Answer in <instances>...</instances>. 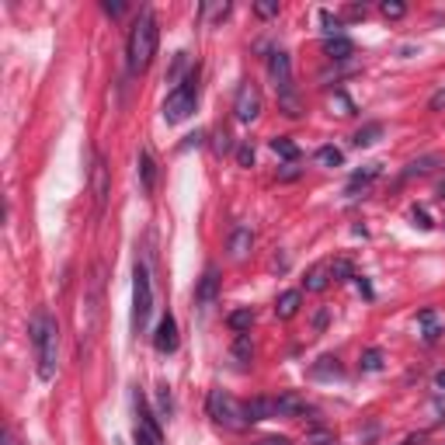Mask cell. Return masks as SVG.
Listing matches in <instances>:
<instances>
[{
	"instance_id": "2",
	"label": "cell",
	"mask_w": 445,
	"mask_h": 445,
	"mask_svg": "<svg viewBox=\"0 0 445 445\" xmlns=\"http://www.w3.org/2000/svg\"><path fill=\"white\" fill-rule=\"evenodd\" d=\"M157 42H160V25H157L153 11H143L133 21V32H129V42H126V56H129V70L133 73H143L153 63Z\"/></svg>"
},
{
	"instance_id": "37",
	"label": "cell",
	"mask_w": 445,
	"mask_h": 445,
	"mask_svg": "<svg viewBox=\"0 0 445 445\" xmlns=\"http://www.w3.org/2000/svg\"><path fill=\"white\" fill-rule=\"evenodd\" d=\"M254 445H293V438H286V435H268V438H258Z\"/></svg>"
},
{
	"instance_id": "22",
	"label": "cell",
	"mask_w": 445,
	"mask_h": 445,
	"mask_svg": "<svg viewBox=\"0 0 445 445\" xmlns=\"http://www.w3.org/2000/svg\"><path fill=\"white\" fill-rule=\"evenodd\" d=\"M317 163H320V167H341V163H345V153H341L338 146H320V150H317Z\"/></svg>"
},
{
	"instance_id": "25",
	"label": "cell",
	"mask_w": 445,
	"mask_h": 445,
	"mask_svg": "<svg viewBox=\"0 0 445 445\" xmlns=\"http://www.w3.org/2000/svg\"><path fill=\"white\" fill-rule=\"evenodd\" d=\"M438 163H442L438 157H421V160L407 163V171H404V178H418V174H428L431 167H438Z\"/></svg>"
},
{
	"instance_id": "1",
	"label": "cell",
	"mask_w": 445,
	"mask_h": 445,
	"mask_svg": "<svg viewBox=\"0 0 445 445\" xmlns=\"http://www.w3.org/2000/svg\"><path fill=\"white\" fill-rule=\"evenodd\" d=\"M28 338H32V348H35V362H38V379L49 383L56 379V369H60V323L56 317L38 306L28 320Z\"/></svg>"
},
{
	"instance_id": "44",
	"label": "cell",
	"mask_w": 445,
	"mask_h": 445,
	"mask_svg": "<svg viewBox=\"0 0 445 445\" xmlns=\"http://www.w3.org/2000/svg\"><path fill=\"white\" fill-rule=\"evenodd\" d=\"M348 18H365V8H348Z\"/></svg>"
},
{
	"instance_id": "20",
	"label": "cell",
	"mask_w": 445,
	"mask_h": 445,
	"mask_svg": "<svg viewBox=\"0 0 445 445\" xmlns=\"http://www.w3.org/2000/svg\"><path fill=\"white\" fill-rule=\"evenodd\" d=\"M379 171H383V163H365V171H355V174H352V181H348V195H352L358 185L365 188L369 181H376V178H379Z\"/></svg>"
},
{
	"instance_id": "14",
	"label": "cell",
	"mask_w": 445,
	"mask_h": 445,
	"mask_svg": "<svg viewBox=\"0 0 445 445\" xmlns=\"http://www.w3.org/2000/svg\"><path fill=\"white\" fill-rule=\"evenodd\" d=\"M275 404H278V418H299L310 411L306 397H299V393H282V397H275Z\"/></svg>"
},
{
	"instance_id": "40",
	"label": "cell",
	"mask_w": 445,
	"mask_h": 445,
	"mask_svg": "<svg viewBox=\"0 0 445 445\" xmlns=\"http://www.w3.org/2000/svg\"><path fill=\"white\" fill-rule=\"evenodd\" d=\"M355 282H358V289H362V296H369V299H372V286L365 282V278H362V275H355Z\"/></svg>"
},
{
	"instance_id": "15",
	"label": "cell",
	"mask_w": 445,
	"mask_h": 445,
	"mask_svg": "<svg viewBox=\"0 0 445 445\" xmlns=\"http://www.w3.org/2000/svg\"><path fill=\"white\" fill-rule=\"evenodd\" d=\"M323 52L330 56V60H348V56L355 52V42L345 38V35H334V38L323 42Z\"/></svg>"
},
{
	"instance_id": "38",
	"label": "cell",
	"mask_w": 445,
	"mask_h": 445,
	"mask_svg": "<svg viewBox=\"0 0 445 445\" xmlns=\"http://www.w3.org/2000/svg\"><path fill=\"white\" fill-rule=\"evenodd\" d=\"M160 411L171 414V393H167V386H160Z\"/></svg>"
},
{
	"instance_id": "13",
	"label": "cell",
	"mask_w": 445,
	"mask_h": 445,
	"mask_svg": "<svg viewBox=\"0 0 445 445\" xmlns=\"http://www.w3.org/2000/svg\"><path fill=\"white\" fill-rule=\"evenodd\" d=\"M299 303H303V293H299V289L282 293V296H278V303H275V317H278V320H293V317L299 313Z\"/></svg>"
},
{
	"instance_id": "3",
	"label": "cell",
	"mask_w": 445,
	"mask_h": 445,
	"mask_svg": "<svg viewBox=\"0 0 445 445\" xmlns=\"http://www.w3.org/2000/svg\"><path fill=\"white\" fill-rule=\"evenodd\" d=\"M195 101H198V73L192 70L181 84L171 87V94H167V101H163V119L171 122V126L185 122L192 111H195Z\"/></svg>"
},
{
	"instance_id": "35",
	"label": "cell",
	"mask_w": 445,
	"mask_h": 445,
	"mask_svg": "<svg viewBox=\"0 0 445 445\" xmlns=\"http://www.w3.org/2000/svg\"><path fill=\"white\" fill-rule=\"evenodd\" d=\"M237 163H240V167H251V163H254V146H251V143H240V150H237Z\"/></svg>"
},
{
	"instance_id": "33",
	"label": "cell",
	"mask_w": 445,
	"mask_h": 445,
	"mask_svg": "<svg viewBox=\"0 0 445 445\" xmlns=\"http://www.w3.org/2000/svg\"><path fill=\"white\" fill-rule=\"evenodd\" d=\"M306 445H334V435L327 428H317V431L306 435Z\"/></svg>"
},
{
	"instance_id": "41",
	"label": "cell",
	"mask_w": 445,
	"mask_h": 445,
	"mask_svg": "<svg viewBox=\"0 0 445 445\" xmlns=\"http://www.w3.org/2000/svg\"><path fill=\"white\" fill-rule=\"evenodd\" d=\"M227 139H230L227 133H219V136H216V153H223V150H227V146H230Z\"/></svg>"
},
{
	"instance_id": "10",
	"label": "cell",
	"mask_w": 445,
	"mask_h": 445,
	"mask_svg": "<svg viewBox=\"0 0 445 445\" xmlns=\"http://www.w3.org/2000/svg\"><path fill=\"white\" fill-rule=\"evenodd\" d=\"M244 418L247 424H258V421H268V418H278V404L275 397H254L244 404Z\"/></svg>"
},
{
	"instance_id": "5",
	"label": "cell",
	"mask_w": 445,
	"mask_h": 445,
	"mask_svg": "<svg viewBox=\"0 0 445 445\" xmlns=\"http://www.w3.org/2000/svg\"><path fill=\"white\" fill-rule=\"evenodd\" d=\"M205 407H209V418H212L216 424H223V428H233V431L247 428L244 404H237L230 393H223V389H212L209 400H205Z\"/></svg>"
},
{
	"instance_id": "7",
	"label": "cell",
	"mask_w": 445,
	"mask_h": 445,
	"mask_svg": "<svg viewBox=\"0 0 445 445\" xmlns=\"http://www.w3.org/2000/svg\"><path fill=\"white\" fill-rule=\"evenodd\" d=\"M233 115H237V122H244V126L261 115V91H258L254 84H240L237 101H233Z\"/></svg>"
},
{
	"instance_id": "46",
	"label": "cell",
	"mask_w": 445,
	"mask_h": 445,
	"mask_svg": "<svg viewBox=\"0 0 445 445\" xmlns=\"http://www.w3.org/2000/svg\"><path fill=\"white\" fill-rule=\"evenodd\" d=\"M435 386H438V389H445V369H442V372L435 376Z\"/></svg>"
},
{
	"instance_id": "4",
	"label": "cell",
	"mask_w": 445,
	"mask_h": 445,
	"mask_svg": "<svg viewBox=\"0 0 445 445\" xmlns=\"http://www.w3.org/2000/svg\"><path fill=\"white\" fill-rule=\"evenodd\" d=\"M150 313H153V282H150V268L136 261V271H133V330H136V334H146Z\"/></svg>"
},
{
	"instance_id": "12",
	"label": "cell",
	"mask_w": 445,
	"mask_h": 445,
	"mask_svg": "<svg viewBox=\"0 0 445 445\" xmlns=\"http://www.w3.org/2000/svg\"><path fill=\"white\" fill-rule=\"evenodd\" d=\"M227 247H230V258H233V261H244V258L251 254V247H254V233H251V227H233Z\"/></svg>"
},
{
	"instance_id": "34",
	"label": "cell",
	"mask_w": 445,
	"mask_h": 445,
	"mask_svg": "<svg viewBox=\"0 0 445 445\" xmlns=\"http://www.w3.org/2000/svg\"><path fill=\"white\" fill-rule=\"evenodd\" d=\"M320 21L327 25V28H323V32H327V38L341 35V21H338V18H330V11H320Z\"/></svg>"
},
{
	"instance_id": "9",
	"label": "cell",
	"mask_w": 445,
	"mask_h": 445,
	"mask_svg": "<svg viewBox=\"0 0 445 445\" xmlns=\"http://www.w3.org/2000/svg\"><path fill=\"white\" fill-rule=\"evenodd\" d=\"M153 348H157L160 355H174V352H178V320H174L171 313L160 317V323H157V330H153Z\"/></svg>"
},
{
	"instance_id": "16",
	"label": "cell",
	"mask_w": 445,
	"mask_h": 445,
	"mask_svg": "<svg viewBox=\"0 0 445 445\" xmlns=\"http://www.w3.org/2000/svg\"><path fill=\"white\" fill-rule=\"evenodd\" d=\"M139 178H143V188H146V192L157 188V160H153L150 150L139 153Z\"/></svg>"
},
{
	"instance_id": "29",
	"label": "cell",
	"mask_w": 445,
	"mask_h": 445,
	"mask_svg": "<svg viewBox=\"0 0 445 445\" xmlns=\"http://www.w3.org/2000/svg\"><path fill=\"white\" fill-rule=\"evenodd\" d=\"M330 108H338V115H341V119H348V115H355V104L348 101V94H345V91H338V94H334V101H330Z\"/></svg>"
},
{
	"instance_id": "18",
	"label": "cell",
	"mask_w": 445,
	"mask_h": 445,
	"mask_svg": "<svg viewBox=\"0 0 445 445\" xmlns=\"http://www.w3.org/2000/svg\"><path fill=\"white\" fill-rule=\"evenodd\" d=\"M327 286H330V268H327V264L310 268V275H306V293H323Z\"/></svg>"
},
{
	"instance_id": "11",
	"label": "cell",
	"mask_w": 445,
	"mask_h": 445,
	"mask_svg": "<svg viewBox=\"0 0 445 445\" xmlns=\"http://www.w3.org/2000/svg\"><path fill=\"white\" fill-rule=\"evenodd\" d=\"M216 293H219V268L209 264L205 275H202V282H198V289H195V303H198V306H209V303L216 299Z\"/></svg>"
},
{
	"instance_id": "6",
	"label": "cell",
	"mask_w": 445,
	"mask_h": 445,
	"mask_svg": "<svg viewBox=\"0 0 445 445\" xmlns=\"http://www.w3.org/2000/svg\"><path fill=\"white\" fill-rule=\"evenodd\" d=\"M268 77H271V84H275L278 98L296 91V87H293V60H289V52L275 49V52L268 56Z\"/></svg>"
},
{
	"instance_id": "21",
	"label": "cell",
	"mask_w": 445,
	"mask_h": 445,
	"mask_svg": "<svg viewBox=\"0 0 445 445\" xmlns=\"http://www.w3.org/2000/svg\"><path fill=\"white\" fill-rule=\"evenodd\" d=\"M327 268H330V278H334V282H348V278H355V268H352L348 258H334Z\"/></svg>"
},
{
	"instance_id": "39",
	"label": "cell",
	"mask_w": 445,
	"mask_h": 445,
	"mask_svg": "<svg viewBox=\"0 0 445 445\" xmlns=\"http://www.w3.org/2000/svg\"><path fill=\"white\" fill-rule=\"evenodd\" d=\"M104 14L119 18V14H126V4H104Z\"/></svg>"
},
{
	"instance_id": "30",
	"label": "cell",
	"mask_w": 445,
	"mask_h": 445,
	"mask_svg": "<svg viewBox=\"0 0 445 445\" xmlns=\"http://www.w3.org/2000/svg\"><path fill=\"white\" fill-rule=\"evenodd\" d=\"M233 355H237L240 362H251V355H254V345H251V338H247V334H237V345H233Z\"/></svg>"
},
{
	"instance_id": "31",
	"label": "cell",
	"mask_w": 445,
	"mask_h": 445,
	"mask_svg": "<svg viewBox=\"0 0 445 445\" xmlns=\"http://www.w3.org/2000/svg\"><path fill=\"white\" fill-rule=\"evenodd\" d=\"M313 376H341V365H338V358H320V365H313Z\"/></svg>"
},
{
	"instance_id": "17",
	"label": "cell",
	"mask_w": 445,
	"mask_h": 445,
	"mask_svg": "<svg viewBox=\"0 0 445 445\" xmlns=\"http://www.w3.org/2000/svg\"><path fill=\"white\" fill-rule=\"evenodd\" d=\"M418 323L424 327V341H428V345H435V341L442 338V327H438V313H435V310H421V313H418Z\"/></svg>"
},
{
	"instance_id": "26",
	"label": "cell",
	"mask_w": 445,
	"mask_h": 445,
	"mask_svg": "<svg viewBox=\"0 0 445 445\" xmlns=\"http://www.w3.org/2000/svg\"><path fill=\"white\" fill-rule=\"evenodd\" d=\"M379 14L389 18V21H397V18L407 14V4H400V0H383V4H379Z\"/></svg>"
},
{
	"instance_id": "8",
	"label": "cell",
	"mask_w": 445,
	"mask_h": 445,
	"mask_svg": "<svg viewBox=\"0 0 445 445\" xmlns=\"http://www.w3.org/2000/svg\"><path fill=\"white\" fill-rule=\"evenodd\" d=\"M91 195H94V209L104 212L108 195H111V178H108V163L94 153V167H91Z\"/></svg>"
},
{
	"instance_id": "36",
	"label": "cell",
	"mask_w": 445,
	"mask_h": 445,
	"mask_svg": "<svg viewBox=\"0 0 445 445\" xmlns=\"http://www.w3.org/2000/svg\"><path fill=\"white\" fill-rule=\"evenodd\" d=\"M411 216H414V227H421V230H431V227H435V223H431V216H428L424 209H414Z\"/></svg>"
},
{
	"instance_id": "42",
	"label": "cell",
	"mask_w": 445,
	"mask_h": 445,
	"mask_svg": "<svg viewBox=\"0 0 445 445\" xmlns=\"http://www.w3.org/2000/svg\"><path fill=\"white\" fill-rule=\"evenodd\" d=\"M323 327H327V310L317 313V330H323Z\"/></svg>"
},
{
	"instance_id": "28",
	"label": "cell",
	"mask_w": 445,
	"mask_h": 445,
	"mask_svg": "<svg viewBox=\"0 0 445 445\" xmlns=\"http://www.w3.org/2000/svg\"><path fill=\"white\" fill-rule=\"evenodd\" d=\"M383 369V352L379 348H369L365 355H362V372H379Z\"/></svg>"
},
{
	"instance_id": "27",
	"label": "cell",
	"mask_w": 445,
	"mask_h": 445,
	"mask_svg": "<svg viewBox=\"0 0 445 445\" xmlns=\"http://www.w3.org/2000/svg\"><path fill=\"white\" fill-rule=\"evenodd\" d=\"M133 438H136V445H160V431H153V428H146V424H139V421H136Z\"/></svg>"
},
{
	"instance_id": "19",
	"label": "cell",
	"mask_w": 445,
	"mask_h": 445,
	"mask_svg": "<svg viewBox=\"0 0 445 445\" xmlns=\"http://www.w3.org/2000/svg\"><path fill=\"white\" fill-rule=\"evenodd\" d=\"M251 323H254V310H251V306L233 310V313L227 317V327H230L233 334H247V330H251Z\"/></svg>"
},
{
	"instance_id": "45",
	"label": "cell",
	"mask_w": 445,
	"mask_h": 445,
	"mask_svg": "<svg viewBox=\"0 0 445 445\" xmlns=\"http://www.w3.org/2000/svg\"><path fill=\"white\" fill-rule=\"evenodd\" d=\"M4 445H18V438H14V431H11V428L4 431Z\"/></svg>"
},
{
	"instance_id": "24",
	"label": "cell",
	"mask_w": 445,
	"mask_h": 445,
	"mask_svg": "<svg viewBox=\"0 0 445 445\" xmlns=\"http://www.w3.org/2000/svg\"><path fill=\"white\" fill-rule=\"evenodd\" d=\"M271 150L282 157V160H296L299 157V146L289 139V136H278V139H271Z\"/></svg>"
},
{
	"instance_id": "43",
	"label": "cell",
	"mask_w": 445,
	"mask_h": 445,
	"mask_svg": "<svg viewBox=\"0 0 445 445\" xmlns=\"http://www.w3.org/2000/svg\"><path fill=\"white\" fill-rule=\"evenodd\" d=\"M418 442H424V435H407L400 445H418Z\"/></svg>"
},
{
	"instance_id": "32",
	"label": "cell",
	"mask_w": 445,
	"mask_h": 445,
	"mask_svg": "<svg viewBox=\"0 0 445 445\" xmlns=\"http://www.w3.org/2000/svg\"><path fill=\"white\" fill-rule=\"evenodd\" d=\"M254 14H258V18H278V0H258Z\"/></svg>"
},
{
	"instance_id": "23",
	"label": "cell",
	"mask_w": 445,
	"mask_h": 445,
	"mask_svg": "<svg viewBox=\"0 0 445 445\" xmlns=\"http://www.w3.org/2000/svg\"><path fill=\"white\" fill-rule=\"evenodd\" d=\"M379 136H383V122H369L355 133V146H372Z\"/></svg>"
}]
</instances>
